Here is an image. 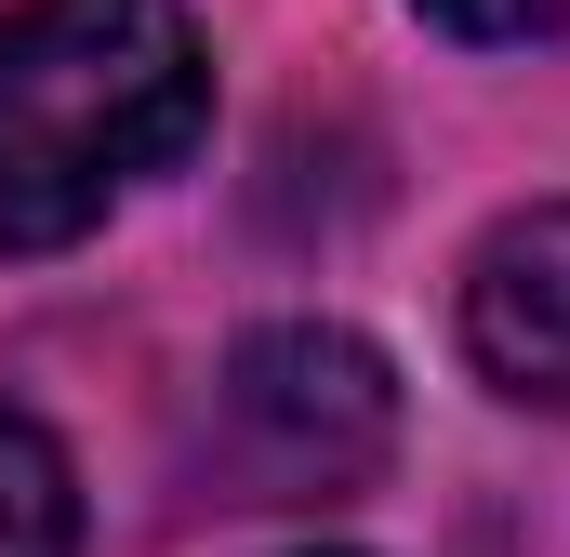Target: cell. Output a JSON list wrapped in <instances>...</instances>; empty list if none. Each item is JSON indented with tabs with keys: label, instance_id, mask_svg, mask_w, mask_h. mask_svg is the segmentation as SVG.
Segmentation results:
<instances>
[{
	"label": "cell",
	"instance_id": "5b68a950",
	"mask_svg": "<svg viewBox=\"0 0 570 557\" xmlns=\"http://www.w3.org/2000/svg\"><path fill=\"white\" fill-rule=\"evenodd\" d=\"M425 27H451V40H478V53H518V40H558L570 0H412Z\"/></svg>",
	"mask_w": 570,
	"mask_h": 557
},
{
	"label": "cell",
	"instance_id": "3957f363",
	"mask_svg": "<svg viewBox=\"0 0 570 557\" xmlns=\"http://www.w3.org/2000/svg\"><path fill=\"white\" fill-rule=\"evenodd\" d=\"M464 359H478L491 399L570 412V199L504 213L464 253Z\"/></svg>",
	"mask_w": 570,
	"mask_h": 557
},
{
	"label": "cell",
	"instance_id": "7a4b0ae2",
	"mask_svg": "<svg viewBox=\"0 0 570 557\" xmlns=\"http://www.w3.org/2000/svg\"><path fill=\"white\" fill-rule=\"evenodd\" d=\"M199 465L226 505H345L399 465V372L345 319H266L226 345Z\"/></svg>",
	"mask_w": 570,
	"mask_h": 557
},
{
	"label": "cell",
	"instance_id": "6da1fadb",
	"mask_svg": "<svg viewBox=\"0 0 570 557\" xmlns=\"http://www.w3.org/2000/svg\"><path fill=\"white\" fill-rule=\"evenodd\" d=\"M213 120L186 0H13L0 13V253L94 240Z\"/></svg>",
	"mask_w": 570,
	"mask_h": 557
},
{
	"label": "cell",
	"instance_id": "8992f818",
	"mask_svg": "<svg viewBox=\"0 0 570 557\" xmlns=\"http://www.w3.org/2000/svg\"><path fill=\"white\" fill-rule=\"evenodd\" d=\"M292 557H358V545H292Z\"/></svg>",
	"mask_w": 570,
	"mask_h": 557
},
{
	"label": "cell",
	"instance_id": "277c9868",
	"mask_svg": "<svg viewBox=\"0 0 570 557\" xmlns=\"http://www.w3.org/2000/svg\"><path fill=\"white\" fill-rule=\"evenodd\" d=\"M0 557H80V465L27 412H0Z\"/></svg>",
	"mask_w": 570,
	"mask_h": 557
}]
</instances>
